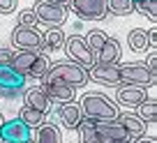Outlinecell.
Masks as SVG:
<instances>
[{
  "label": "cell",
  "mask_w": 157,
  "mask_h": 143,
  "mask_svg": "<svg viewBox=\"0 0 157 143\" xmlns=\"http://www.w3.org/2000/svg\"><path fill=\"white\" fill-rule=\"evenodd\" d=\"M81 113H83V118L93 120V122H104V120H116L118 118V104L113 102V99H109L106 95L102 92H88L83 95V99H81Z\"/></svg>",
  "instance_id": "1"
},
{
  "label": "cell",
  "mask_w": 157,
  "mask_h": 143,
  "mask_svg": "<svg viewBox=\"0 0 157 143\" xmlns=\"http://www.w3.org/2000/svg\"><path fill=\"white\" fill-rule=\"evenodd\" d=\"M12 67L25 79H44L51 67V60L42 51H14Z\"/></svg>",
  "instance_id": "2"
},
{
  "label": "cell",
  "mask_w": 157,
  "mask_h": 143,
  "mask_svg": "<svg viewBox=\"0 0 157 143\" xmlns=\"http://www.w3.org/2000/svg\"><path fill=\"white\" fill-rule=\"evenodd\" d=\"M44 79L63 81V83L72 85V88H83V85L90 81V74H88V69L81 67V65L72 62V60H63V62L51 65Z\"/></svg>",
  "instance_id": "3"
},
{
  "label": "cell",
  "mask_w": 157,
  "mask_h": 143,
  "mask_svg": "<svg viewBox=\"0 0 157 143\" xmlns=\"http://www.w3.org/2000/svg\"><path fill=\"white\" fill-rule=\"evenodd\" d=\"M67 9L69 7L58 5L53 0H35L33 14L37 16V23H44L46 28H60L67 19Z\"/></svg>",
  "instance_id": "4"
},
{
  "label": "cell",
  "mask_w": 157,
  "mask_h": 143,
  "mask_svg": "<svg viewBox=\"0 0 157 143\" xmlns=\"http://www.w3.org/2000/svg\"><path fill=\"white\" fill-rule=\"evenodd\" d=\"M25 76L19 74L12 65H0V99H14L23 95Z\"/></svg>",
  "instance_id": "5"
},
{
  "label": "cell",
  "mask_w": 157,
  "mask_h": 143,
  "mask_svg": "<svg viewBox=\"0 0 157 143\" xmlns=\"http://www.w3.org/2000/svg\"><path fill=\"white\" fill-rule=\"evenodd\" d=\"M157 79V74H152L150 69L146 67V62H127L120 65V83L125 85H139V88H146L152 85Z\"/></svg>",
  "instance_id": "6"
},
{
  "label": "cell",
  "mask_w": 157,
  "mask_h": 143,
  "mask_svg": "<svg viewBox=\"0 0 157 143\" xmlns=\"http://www.w3.org/2000/svg\"><path fill=\"white\" fill-rule=\"evenodd\" d=\"M63 49L67 51L69 60L81 65V67L90 69L95 65V55H93V51L88 49V44H86V37H81V35H69V37H65Z\"/></svg>",
  "instance_id": "7"
},
{
  "label": "cell",
  "mask_w": 157,
  "mask_h": 143,
  "mask_svg": "<svg viewBox=\"0 0 157 143\" xmlns=\"http://www.w3.org/2000/svg\"><path fill=\"white\" fill-rule=\"evenodd\" d=\"M12 46L19 51H42V32L37 28H28V25H16L10 35Z\"/></svg>",
  "instance_id": "8"
},
{
  "label": "cell",
  "mask_w": 157,
  "mask_h": 143,
  "mask_svg": "<svg viewBox=\"0 0 157 143\" xmlns=\"http://www.w3.org/2000/svg\"><path fill=\"white\" fill-rule=\"evenodd\" d=\"M72 12L83 21H102L106 19V0H72L69 2Z\"/></svg>",
  "instance_id": "9"
},
{
  "label": "cell",
  "mask_w": 157,
  "mask_h": 143,
  "mask_svg": "<svg viewBox=\"0 0 157 143\" xmlns=\"http://www.w3.org/2000/svg\"><path fill=\"white\" fill-rule=\"evenodd\" d=\"M39 88L46 92V97L51 99V102H74V97H76V88H72V85L63 83V81H53V79H42V85Z\"/></svg>",
  "instance_id": "10"
},
{
  "label": "cell",
  "mask_w": 157,
  "mask_h": 143,
  "mask_svg": "<svg viewBox=\"0 0 157 143\" xmlns=\"http://www.w3.org/2000/svg\"><path fill=\"white\" fill-rule=\"evenodd\" d=\"M88 74L93 81L104 85H120V65H111V62H95L88 69Z\"/></svg>",
  "instance_id": "11"
},
{
  "label": "cell",
  "mask_w": 157,
  "mask_h": 143,
  "mask_svg": "<svg viewBox=\"0 0 157 143\" xmlns=\"http://www.w3.org/2000/svg\"><path fill=\"white\" fill-rule=\"evenodd\" d=\"M0 136L5 143H23V141H30V127L25 122H21L19 118L5 120L0 127Z\"/></svg>",
  "instance_id": "12"
},
{
  "label": "cell",
  "mask_w": 157,
  "mask_h": 143,
  "mask_svg": "<svg viewBox=\"0 0 157 143\" xmlns=\"http://www.w3.org/2000/svg\"><path fill=\"white\" fill-rule=\"evenodd\" d=\"M95 132H97L99 143L102 141H127L129 134L120 125V120H104V122H95Z\"/></svg>",
  "instance_id": "13"
},
{
  "label": "cell",
  "mask_w": 157,
  "mask_h": 143,
  "mask_svg": "<svg viewBox=\"0 0 157 143\" xmlns=\"http://www.w3.org/2000/svg\"><path fill=\"white\" fill-rule=\"evenodd\" d=\"M23 102H25L23 106H30V109L39 111V113H44V115H49L51 106H53V102L46 97V92L39 88V85H35V88H30V90H23Z\"/></svg>",
  "instance_id": "14"
},
{
  "label": "cell",
  "mask_w": 157,
  "mask_h": 143,
  "mask_svg": "<svg viewBox=\"0 0 157 143\" xmlns=\"http://www.w3.org/2000/svg\"><path fill=\"white\" fill-rule=\"evenodd\" d=\"M146 88H139V85H123L118 88V95H116V102L125 109H136L139 104L146 99Z\"/></svg>",
  "instance_id": "15"
},
{
  "label": "cell",
  "mask_w": 157,
  "mask_h": 143,
  "mask_svg": "<svg viewBox=\"0 0 157 143\" xmlns=\"http://www.w3.org/2000/svg\"><path fill=\"white\" fill-rule=\"evenodd\" d=\"M58 120L63 127L67 129H76L78 122L83 120V113H81V106L76 102H65L58 106Z\"/></svg>",
  "instance_id": "16"
},
{
  "label": "cell",
  "mask_w": 157,
  "mask_h": 143,
  "mask_svg": "<svg viewBox=\"0 0 157 143\" xmlns=\"http://www.w3.org/2000/svg\"><path fill=\"white\" fill-rule=\"evenodd\" d=\"M120 60V44L113 37H106V42L102 44V49L95 53V62H111L116 65Z\"/></svg>",
  "instance_id": "17"
},
{
  "label": "cell",
  "mask_w": 157,
  "mask_h": 143,
  "mask_svg": "<svg viewBox=\"0 0 157 143\" xmlns=\"http://www.w3.org/2000/svg\"><path fill=\"white\" fill-rule=\"evenodd\" d=\"M118 120L120 125L125 127V132L129 134V138H136L146 132V122H143L139 115H132V113H118Z\"/></svg>",
  "instance_id": "18"
},
{
  "label": "cell",
  "mask_w": 157,
  "mask_h": 143,
  "mask_svg": "<svg viewBox=\"0 0 157 143\" xmlns=\"http://www.w3.org/2000/svg\"><path fill=\"white\" fill-rule=\"evenodd\" d=\"M60 127L53 122H42L35 132V143H60Z\"/></svg>",
  "instance_id": "19"
},
{
  "label": "cell",
  "mask_w": 157,
  "mask_h": 143,
  "mask_svg": "<svg viewBox=\"0 0 157 143\" xmlns=\"http://www.w3.org/2000/svg\"><path fill=\"white\" fill-rule=\"evenodd\" d=\"M42 49L44 51H60L65 44V32L60 28H49L44 35H42Z\"/></svg>",
  "instance_id": "20"
},
{
  "label": "cell",
  "mask_w": 157,
  "mask_h": 143,
  "mask_svg": "<svg viewBox=\"0 0 157 143\" xmlns=\"http://www.w3.org/2000/svg\"><path fill=\"white\" fill-rule=\"evenodd\" d=\"M127 44H129V49L136 51V53H141V51L150 49L148 30H143V28H134V30H129V35H127Z\"/></svg>",
  "instance_id": "21"
},
{
  "label": "cell",
  "mask_w": 157,
  "mask_h": 143,
  "mask_svg": "<svg viewBox=\"0 0 157 143\" xmlns=\"http://www.w3.org/2000/svg\"><path fill=\"white\" fill-rule=\"evenodd\" d=\"M136 109H139V118H141L143 122H155L157 120V102L152 97H146Z\"/></svg>",
  "instance_id": "22"
},
{
  "label": "cell",
  "mask_w": 157,
  "mask_h": 143,
  "mask_svg": "<svg viewBox=\"0 0 157 143\" xmlns=\"http://www.w3.org/2000/svg\"><path fill=\"white\" fill-rule=\"evenodd\" d=\"M78 138H81V143H99L97 138V132H95V122L88 118H83L81 122H78Z\"/></svg>",
  "instance_id": "23"
},
{
  "label": "cell",
  "mask_w": 157,
  "mask_h": 143,
  "mask_svg": "<svg viewBox=\"0 0 157 143\" xmlns=\"http://www.w3.org/2000/svg\"><path fill=\"white\" fill-rule=\"evenodd\" d=\"M44 118H46L44 113H39V111L30 109V106H23V109H21V113H19V120H21V122H25L30 129H37L39 125L44 122Z\"/></svg>",
  "instance_id": "24"
},
{
  "label": "cell",
  "mask_w": 157,
  "mask_h": 143,
  "mask_svg": "<svg viewBox=\"0 0 157 143\" xmlns=\"http://www.w3.org/2000/svg\"><path fill=\"white\" fill-rule=\"evenodd\" d=\"M106 9L113 16H129L134 12V0H106Z\"/></svg>",
  "instance_id": "25"
},
{
  "label": "cell",
  "mask_w": 157,
  "mask_h": 143,
  "mask_svg": "<svg viewBox=\"0 0 157 143\" xmlns=\"http://www.w3.org/2000/svg\"><path fill=\"white\" fill-rule=\"evenodd\" d=\"M106 37H109V35L104 32V30H90V32L86 35V44H88V49L93 51V55L102 49V44L106 42Z\"/></svg>",
  "instance_id": "26"
},
{
  "label": "cell",
  "mask_w": 157,
  "mask_h": 143,
  "mask_svg": "<svg viewBox=\"0 0 157 143\" xmlns=\"http://www.w3.org/2000/svg\"><path fill=\"white\" fill-rule=\"evenodd\" d=\"M134 12L155 21L157 19V0H139V2H134Z\"/></svg>",
  "instance_id": "27"
},
{
  "label": "cell",
  "mask_w": 157,
  "mask_h": 143,
  "mask_svg": "<svg viewBox=\"0 0 157 143\" xmlns=\"http://www.w3.org/2000/svg\"><path fill=\"white\" fill-rule=\"evenodd\" d=\"M19 25H28V28H37V16L33 14V9H23L19 14Z\"/></svg>",
  "instance_id": "28"
},
{
  "label": "cell",
  "mask_w": 157,
  "mask_h": 143,
  "mask_svg": "<svg viewBox=\"0 0 157 143\" xmlns=\"http://www.w3.org/2000/svg\"><path fill=\"white\" fill-rule=\"evenodd\" d=\"M16 9V0H0V14H12Z\"/></svg>",
  "instance_id": "29"
},
{
  "label": "cell",
  "mask_w": 157,
  "mask_h": 143,
  "mask_svg": "<svg viewBox=\"0 0 157 143\" xmlns=\"http://www.w3.org/2000/svg\"><path fill=\"white\" fill-rule=\"evenodd\" d=\"M12 58H14L12 49H0V65H12Z\"/></svg>",
  "instance_id": "30"
},
{
  "label": "cell",
  "mask_w": 157,
  "mask_h": 143,
  "mask_svg": "<svg viewBox=\"0 0 157 143\" xmlns=\"http://www.w3.org/2000/svg\"><path fill=\"white\" fill-rule=\"evenodd\" d=\"M146 67L150 69L152 74H157V55H155V53H150V55H148V62H146Z\"/></svg>",
  "instance_id": "31"
},
{
  "label": "cell",
  "mask_w": 157,
  "mask_h": 143,
  "mask_svg": "<svg viewBox=\"0 0 157 143\" xmlns=\"http://www.w3.org/2000/svg\"><path fill=\"white\" fill-rule=\"evenodd\" d=\"M134 143H155V138H152V136H143V134H141V136L134 138Z\"/></svg>",
  "instance_id": "32"
},
{
  "label": "cell",
  "mask_w": 157,
  "mask_h": 143,
  "mask_svg": "<svg viewBox=\"0 0 157 143\" xmlns=\"http://www.w3.org/2000/svg\"><path fill=\"white\" fill-rule=\"evenodd\" d=\"M53 2H58V5H65V7H69V2H72V0H53Z\"/></svg>",
  "instance_id": "33"
},
{
  "label": "cell",
  "mask_w": 157,
  "mask_h": 143,
  "mask_svg": "<svg viewBox=\"0 0 157 143\" xmlns=\"http://www.w3.org/2000/svg\"><path fill=\"white\" fill-rule=\"evenodd\" d=\"M102 143H132V138H127V141H102Z\"/></svg>",
  "instance_id": "34"
},
{
  "label": "cell",
  "mask_w": 157,
  "mask_h": 143,
  "mask_svg": "<svg viewBox=\"0 0 157 143\" xmlns=\"http://www.w3.org/2000/svg\"><path fill=\"white\" fill-rule=\"evenodd\" d=\"M2 122H5V115H2V113H0V127H2Z\"/></svg>",
  "instance_id": "35"
},
{
  "label": "cell",
  "mask_w": 157,
  "mask_h": 143,
  "mask_svg": "<svg viewBox=\"0 0 157 143\" xmlns=\"http://www.w3.org/2000/svg\"><path fill=\"white\" fill-rule=\"evenodd\" d=\"M23 143H33V138H30V141H23Z\"/></svg>",
  "instance_id": "36"
},
{
  "label": "cell",
  "mask_w": 157,
  "mask_h": 143,
  "mask_svg": "<svg viewBox=\"0 0 157 143\" xmlns=\"http://www.w3.org/2000/svg\"><path fill=\"white\" fill-rule=\"evenodd\" d=\"M0 143H5V141H2V136H0Z\"/></svg>",
  "instance_id": "37"
},
{
  "label": "cell",
  "mask_w": 157,
  "mask_h": 143,
  "mask_svg": "<svg viewBox=\"0 0 157 143\" xmlns=\"http://www.w3.org/2000/svg\"><path fill=\"white\" fill-rule=\"evenodd\" d=\"M134 2H139V0H134Z\"/></svg>",
  "instance_id": "38"
}]
</instances>
